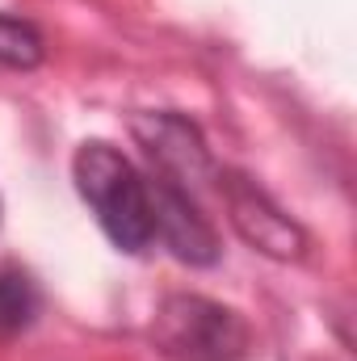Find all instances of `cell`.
Segmentation results:
<instances>
[{
    "instance_id": "cell-6",
    "label": "cell",
    "mask_w": 357,
    "mask_h": 361,
    "mask_svg": "<svg viewBox=\"0 0 357 361\" xmlns=\"http://www.w3.org/2000/svg\"><path fill=\"white\" fill-rule=\"evenodd\" d=\"M38 315V286L17 265H0V341L17 336Z\"/></svg>"
},
{
    "instance_id": "cell-7",
    "label": "cell",
    "mask_w": 357,
    "mask_h": 361,
    "mask_svg": "<svg viewBox=\"0 0 357 361\" xmlns=\"http://www.w3.org/2000/svg\"><path fill=\"white\" fill-rule=\"evenodd\" d=\"M42 59H47V42H42L38 25H30V21H21V17L0 13V68L34 72Z\"/></svg>"
},
{
    "instance_id": "cell-5",
    "label": "cell",
    "mask_w": 357,
    "mask_h": 361,
    "mask_svg": "<svg viewBox=\"0 0 357 361\" xmlns=\"http://www.w3.org/2000/svg\"><path fill=\"white\" fill-rule=\"evenodd\" d=\"M131 130L143 143V152L156 160L160 177H173L185 189L193 180L210 177V152L193 122H185L177 114H139L131 122Z\"/></svg>"
},
{
    "instance_id": "cell-2",
    "label": "cell",
    "mask_w": 357,
    "mask_h": 361,
    "mask_svg": "<svg viewBox=\"0 0 357 361\" xmlns=\"http://www.w3.org/2000/svg\"><path fill=\"white\" fill-rule=\"evenodd\" d=\"M152 341L173 361H240L253 349V328L214 298L169 294L152 319Z\"/></svg>"
},
{
    "instance_id": "cell-1",
    "label": "cell",
    "mask_w": 357,
    "mask_h": 361,
    "mask_svg": "<svg viewBox=\"0 0 357 361\" xmlns=\"http://www.w3.org/2000/svg\"><path fill=\"white\" fill-rule=\"evenodd\" d=\"M72 180L114 248L143 252L156 240L152 185L131 164V156H122L114 143H105V139L80 143L72 156Z\"/></svg>"
},
{
    "instance_id": "cell-4",
    "label": "cell",
    "mask_w": 357,
    "mask_h": 361,
    "mask_svg": "<svg viewBox=\"0 0 357 361\" xmlns=\"http://www.w3.org/2000/svg\"><path fill=\"white\" fill-rule=\"evenodd\" d=\"M147 185H152V210H156V240H164V248L185 265H214L219 235H214L210 219L198 210L193 193L160 173Z\"/></svg>"
},
{
    "instance_id": "cell-3",
    "label": "cell",
    "mask_w": 357,
    "mask_h": 361,
    "mask_svg": "<svg viewBox=\"0 0 357 361\" xmlns=\"http://www.w3.org/2000/svg\"><path fill=\"white\" fill-rule=\"evenodd\" d=\"M219 193L227 202V219L240 231V240L257 252H265L273 261H298L307 248V231L269 197L257 180L240 177V173H223Z\"/></svg>"
}]
</instances>
